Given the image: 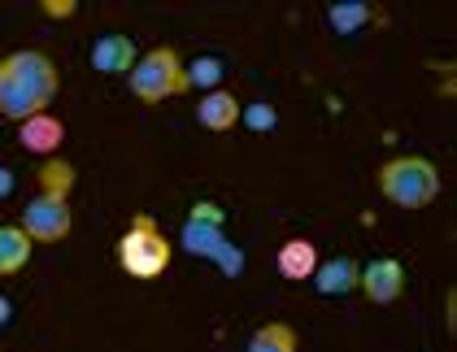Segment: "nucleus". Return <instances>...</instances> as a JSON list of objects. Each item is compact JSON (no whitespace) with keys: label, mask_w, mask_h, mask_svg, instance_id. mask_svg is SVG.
Segmentation results:
<instances>
[{"label":"nucleus","mask_w":457,"mask_h":352,"mask_svg":"<svg viewBox=\"0 0 457 352\" xmlns=\"http://www.w3.org/2000/svg\"><path fill=\"white\" fill-rule=\"evenodd\" d=\"M57 92H62V70L48 53L18 48V53L0 57V118L27 122L36 113H48Z\"/></svg>","instance_id":"f257e3e1"},{"label":"nucleus","mask_w":457,"mask_h":352,"mask_svg":"<svg viewBox=\"0 0 457 352\" xmlns=\"http://www.w3.org/2000/svg\"><path fill=\"white\" fill-rule=\"evenodd\" d=\"M118 266L131 274V279H162L166 270H170V261H175V248L166 240V231L157 226V217H148V213H136L131 217V226L122 231V240H118Z\"/></svg>","instance_id":"f03ea898"},{"label":"nucleus","mask_w":457,"mask_h":352,"mask_svg":"<svg viewBox=\"0 0 457 352\" xmlns=\"http://www.w3.org/2000/svg\"><path fill=\"white\" fill-rule=\"evenodd\" d=\"M379 192L396 209H427L440 196V170L427 157H392L379 166Z\"/></svg>","instance_id":"7ed1b4c3"},{"label":"nucleus","mask_w":457,"mask_h":352,"mask_svg":"<svg viewBox=\"0 0 457 352\" xmlns=\"http://www.w3.org/2000/svg\"><path fill=\"white\" fill-rule=\"evenodd\" d=\"M127 87L131 96L144 101V105H162V101H175L187 92V74H183V57L175 48H148L136 57V66L127 74Z\"/></svg>","instance_id":"20e7f679"},{"label":"nucleus","mask_w":457,"mask_h":352,"mask_svg":"<svg viewBox=\"0 0 457 352\" xmlns=\"http://www.w3.org/2000/svg\"><path fill=\"white\" fill-rule=\"evenodd\" d=\"M183 248H187L192 257H210V261H218L227 274H240V270H245L240 248L227 244V235H222V209L210 205V201L192 209L187 226H183Z\"/></svg>","instance_id":"39448f33"},{"label":"nucleus","mask_w":457,"mask_h":352,"mask_svg":"<svg viewBox=\"0 0 457 352\" xmlns=\"http://www.w3.org/2000/svg\"><path fill=\"white\" fill-rule=\"evenodd\" d=\"M74 226V209L66 196H31L27 201V209H22V235L31 240V244H62L66 235H71Z\"/></svg>","instance_id":"423d86ee"},{"label":"nucleus","mask_w":457,"mask_h":352,"mask_svg":"<svg viewBox=\"0 0 457 352\" xmlns=\"http://www.w3.org/2000/svg\"><path fill=\"white\" fill-rule=\"evenodd\" d=\"M357 291H361L370 305H396L401 291H405V266H401L396 257H375L370 266H361Z\"/></svg>","instance_id":"0eeeda50"},{"label":"nucleus","mask_w":457,"mask_h":352,"mask_svg":"<svg viewBox=\"0 0 457 352\" xmlns=\"http://www.w3.org/2000/svg\"><path fill=\"white\" fill-rule=\"evenodd\" d=\"M18 143L27 148V152H36V157H57V148L66 143V122L62 118H53V113H36V118H27V122H18Z\"/></svg>","instance_id":"6e6552de"},{"label":"nucleus","mask_w":457,"mask_h":352,"mask_svg":"<svg viewBox=\"0 0 457 352\" xmlns=\"http://www.w3.org/2000/svg\"><path fill=\"white\" fill-rule=\"evenodd\" d=\"M240 101H236V92H227V87H213L201 96V105H196V122L205 127V131H231V127H240Z\"/></svg>","instance_id":"1a4fd4ad"},{"label":"nucleus","mask_w":457,"mask_h":352,"mask_svg":"<svg viewBox=\"0 0 457 352\" xmlns=\"http://www.w3.org/2000/svg\"><path fill=\"white\" fill-rule=\"evenodd\" d=\"M136 39L131 36H101L92 44V70L101 74H131L136 66Z\"/></svg>","instance_id":"9d476101"},{"label":"nucleus","mask_w":457,"mask_h":352,"mask_svg":"<svg viewBox=\"0 0 457 352\" xmlns=\"http://www.w3.org/2000/svg\"><path fill=\"white\" fill-rule=\"evenodd\" d=\"M357 279H361V266H357L353 257L318 261V270H314L318 296H349V291H357Z\"/></svg>","instance_id":"9b49d317"},{"label":"nucleus","mask_w":457,"mask_h":352,"mask_svg":"<svg viewBox=\"0 0 457 352\" xmlns=\"http://www.w3.org/2000/svg\"><path fill=\"white\" fill-rule=\"evenodd\" d=\"M275 270H279L287 282L314 279V270H318V248L310 244V240H287V244L275 252Z\"/></svg>","instance_id":"f8f14e48"},{"label":"nucleus","mask_w":457,"mask_h":352,"mask_svg":"<svg viewBox=\"0 0 457 352\" xmlns=\"http://www.w3.org/2000/svg\"><path fill=\"white\" fill-rule=\"evenodd\" d=\"M31 252H36V244L18 226H0V279L22 274L31 266Z\"/></svg>","instance_id":"ddd939ff"},{"label":"nucleus","mask_w":457,"mask_h":352,"mask_svg":"<svg viewBox=\"0 0 457 352\" xmlns=\"http://www.w3.org/2000/svg\"><path fill=\"white\" fill-rule=\"evenodd\" d=\"M296 348H301V340H296V331L287 322H266V326H257L248 335L245 352H296Z\"/></svg>","instance_id":"4468645a"},{"label":"nucleus","mask_w":457,"mask_h":352,"mask_svg":"<svg viewBox=\"0 0 457 352\" xmlns=\"http://www.w3.org/2000/svg\"><path fill=\"white\" fill-rule=\"evenodd\" d=\"M71 187H74V166L66 157H48L39 166V192L44 196H66L71 201Z\"/></svg>","instance_id":"2eb2a0df"},{"label":"nucleus","mask_w":457,"mask_h":352,"mask_svg":"<svg viewBox=\"0 0 457 352\" xmlns=\"http://www.w3.org/2000/svg\"><path fill=\"white\" fill-rule=\"evenodd\" d=\"M327 22H331L336 36H353V31H361V27L370 22V4H361V0L331 4V9H327Z\"/></svg>","instance_id":"dca6fc26"},{"label":"nucleus","mask_w":457,"mask_h":352,"mask_svg":"<svg viewBox=\"0 0 457 352\" xmlns=\"http://www.w3.org/2000/svg\"><path fill=\"white\" fill-rule=\"evenodd\" d=\"M183 74H187V92H192V87L213 92V87L222 83V61H218V57H196L192 66H183Z\"/></svg>","instance_id":"f3484780"},{"label":"nucleus","mask_w":457,"mask_h":352,"mask_svg":"<svg viewBox=\"0 0 457 352\" xmlns=\"http://www.w3.org/2000/svg\"><path fill=\"white\" fill-rule=\"evenodd\" d=\"M240 122H248L253 131H270V127H275V109H270V105L240 109Z\"/></svg>","instance_id":"a211bd4d"},{"label":"nucleus","mask_w":457,"mask_h":352,"mask_svg":"<svg viewBox=\"0 0 457 352\" xmlns=\"http://www.w3.org/2000/svg\"><path fill=\"white\" fill-rule=\"evenodd\" d=\"M39 9H44L48 18H71V13L79 9V4H74V0H44Z\"/></svg>","instance_id":"6ab92c4d"},{"label":"nucleus","mask_w":457,"mask_h":352,"mask_svg":"<svg viewBox=\"0 0 457 352\" xmlns=\"http://www.w3.org/2000/svg\"><path fill=\"white\" fill-rule=\"evenodd\" d=\"M13 187H18V175H13L9 166H0V201H4V196H13Z\"/></svg>","instance_id":"aec40b11"},{"label":"nucleus","mask_w":457,"mask_h":352,"mask_svg":"<svg viewBox=\"0 0 457 352\" xmlns=\"http://www.w3.org/2000/svg\"><path fill=\"white\" fill-rule=\"evenodd\" d=\"M9 322H13V300L0 296V326H9Z\"/></svg>","instance_id":"412c9836"}]
</instances>
